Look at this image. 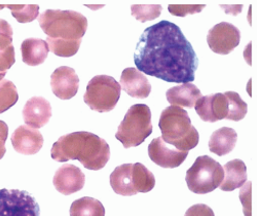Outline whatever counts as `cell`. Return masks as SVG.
<instances>
[{"label":"cell","instance_id":"obj_1","mask_svg":"<svg viewBox=\"0 0 257 216\" xmlns=\"http://www.w3.org/2000/svg\"><path fill=\"white\" fill-rule=\"evenodd\" d=\"M137 70L167 82L190 83L199 66L198 56L181 29L163 20L147 27L134 54Z\"/></svg>","mask_w":257,"mask_h":216},{"label":"cell","instance_id":"obj_2","mask_svg":"<svg viewBox=\"0 0 257 216\" xmlns=\"http://www.w3.org/2000/svg\"><path fill=\"white\" fill-rule=\"evenodd\" d=\"M51 157L60 163L77 160L84 168L98 171L108 163L110 146L105 139L94 133L73 132L63 135L53 144Z\"/></svg>","mask_w":257,"mask_h":216},{"label":"cell","instance_id":"obj_3","mask_svg":"<svg viewBox=\"0 0 257 216\" xmlns=\"http://www.w3.org/2000/svg\"><path fill=\"white\" fill-rule=\"evenodd\" d=\"M162 139L176 149L188 151L195 148L200 140L198 130L191 125L186 111L178 106H169L162 112L159 122Z\"/></svg>","mask_w":257,"mask_h":216},{"label":"cell","instance_id":"obj_4","mask_svg":"<svg viewBox=\"0 0 257 216\" xmlns=\"http://www.w3.org/2000/svg\"><path fill=\"white\" fill-rule=\"evenodd\" d=\"M38 23L51 39L74 42L81 40L88 29V20L74 11L47 10L38 17Z\"/></svg>","mask_w":257,"mask_h":216},{"label":"cell","instance_id":"obj_5","mask_svg":"<svg viewBox=\"0 0 257 216\" xmlns=\"http://www.w3.org/2000/svg\"><path fill=\"white\" fill-rule=\"evenodd\" d=\"M153 133L152 112L145 104H135L128 108L118 126L115 137L124 148L136 147Z\"/></svg>","mask_w":257,"mask_h":216},{"label":"cell","instance_id":"obj_6","mask_svg":"<svg viewBox=\"0 0 257 216\" xmlns=\"http://www.w3.org/2000/svg\"><path fill=\"white\" fill-rule=\"evenodd\" d=\"M224 177L222 166L209 156H201L186 172L188 189L197 194H206L219 187Z\"/></svg>","mask_w":257,"mask_h":216},{"label":"cell","instance_id":"obj_7","mask_svg":"<svg viewBox=\"0 0 257 216\" xmlns=\"http://www.w3.org/2000/svg\"><path fill=\"white\" fill-rule=\"evenodd\" d=\"M120 92V84L113 77L97 75L88 83L83 101L93 111L108 113L117 105Z\"/></svg>","mask_w":257,"mask_h":216},{"label":"cell","instance_id":"obj_8","mask_svg":"<svg viewBox=\"0 0 257 216\" xmlns=\"http://www.w3.org/2000/svg\"><path fill=\"white\" fill-rule=\"evenodd\" d=\"M36 200L25 190L0 189V216H39Z\"/></svg>","mask_w":257,"mask_h":216},{"label":"cell","instance_id":"obj_9","mask_svg":"<svg viewBox=\"0 0 257 216\" xmlns=\"http://www.w3.org/2000/svg\"><path fill=\"white\" fill-rule=\"evenodd\" d=\"M241 31L234 25L221 22L212 27L207 35L209 48L216 54L228 55L240 45Z\"/></svg>","mask_w":257,"mask_h":216},{"label":"cell","instance_id":"obj_10","mask_svg":"<svg viewBox=\"0 0 257 216\" xmlns=\"http://www.w3.org/2000/svg\"><path fill=\"white\" fill-rule=\"evenodd\" d=\"M147 151L149 158L155 164L167 169L179 167L188 156V151L170 148L162 137L155 138L149 143Z\"/></svg>","mask_w":257,"mask_h":216},{"label":"cell","instance_id":"obj_11","mask_svg":"<svg viewBox=\"0 0 257 216\" xmlns=\"http://www.w3.org/2000/svg\"><path fill=\"white\" fill-rule=\"evenodd\" d=\"M84 183L85 176L83 172L78 167L71 164L61 166L55 173L53 179L55 188L64 196H70L81 190Z\"/></svg>","mask_w":257,"mask_h":216},{"label":"cell","instance_id":"obj_12","mask_svg":"<svg viewBox=\"0 0 257 216\" xmlns=\"http://www.w3.org/2000/svg\"><path fill=\"white\" fill-rule=\"evenodd\" d=\"M51 86L56 97L61 100H69L78 92L79 78L74 69L61 66L51 75Z\"/></svg>","mask_w":257,"mask_h":216},{"label":"cell","instance_id":"obj_13","mask_svg":"<svg viewBox=\"0 0 257 216\" xmlns=\"http://www.w3.org/2000/svg\"><path fill=\"white\" fill-rule=\"evenodd\" d=\"M11 141L17 153L32 156L37 154L44 145V136L37 129L21 125L14 131Z\"/></svg>","mask_w":257,"mask_h":216},{"label":"cell","instance_id":"obj_14","mask_svg":"<svg viewBox=\"0 0 257 216\" xmlns=\"http://www.w3.org/2000/svg\"><path fill=\"white\" fill-rule=\"evenodd\" d=\"M196 112L204 122L215 123L226 119L228 113L227 99L224 94L218 93L201 97L196 105Z\"/></svg>","mask_w":257,"mask_h":216},{"label":"cell","instance_id":"obj_15","mask_svg":"<svg viewBox=\"0 0 257 216\" xmlns=\"http://www.w3.org/2000/svg\"><path fill=\"white\" fill-rule=\"evenodd\" d=\"M22 115L24 122L29 127H44L52 117L51 103L42 97H33L26 102Z\"/></svg>","mask_w":257,"mask_h":216},{"label":"cell","instance_id":"obj_16","mask_svg":"<svg viewBox=\"0 0 257 216\" xmlns=\"http://www.w3.org/2000/svg\"><path fill=\"white\" fill-rule=\"evenodd\" d=\"M119 84L128 96L136 99H145L152 92V85L145 75L132 67L122 71Z\"/></svg>","mask_w":257,"mask_h":216},{"label":"cell","instance_id":"obj_17","mask_svg":"<svg viewBox=\"0 0 257 216\" xmlns=\"http://www.w3.org/2000/svg\"><path fill=\"white\" fill-rule=\"evenodd\" d=\"M224 177L219 185L223 191H232L242 187L248 179L247 167L242 160H232L226 163L223 167Z\"/></svg>","mask_w":257,"mask_h":216},{"label":"cell","instance_id":"obj_18","mask_svg":"<svg viewBox=\"0 0 257 216\" xmlns=\"http://www.w3.org/2000/svg\"><path fill=\"white\" fill-rule=\"evenodd\" d=\"M110 185L119 196L132 197L137 194L133 181V164L116 167L110 175Z\"/></svg>","mask_w":257,"mask_h":216},{"label":"cell","instance_id":"obj_19","mask_svg":"<svg viewBox=\"0 0 257 216\" xmlns=\"http://www.w3.org/2000/svg\"><path fill=\"white\" fill-rule=\"evenodd\" d=\"M238 141V133L229 127H222L214 131L209 140L211 153L219 157L226 156L233 150Z\"/></svg>","mask_w":257,"mask_h":216},{"label":"cell","instance_id":"obj_20","mask_svg":"<svg viewBox=\"0 0 257 216\" xmlns=\"http://www.w3.org/2000/svg\"><path fill=\"white\" fill-rule=\"evenodd\" d=\"M202 97L201 91L192 83H183L174 86L166 93V98L171 106L179 107H195L197 101Z\"/></svg>","mask_w":257,"mask_h":216},{"label":"cell","instance_id":"obj_21","mask_svg":"<svg viewBox=\"0 0 257 216\" xmlns=\"http://www.w3.org/2000/svg\"><path fill=\"white\" fill-rule=\"evenodd\" d=\"M50 49L46 40L39 38H27L21 45L22 60L29 66H38L42 64L48 55Z\"/></svg>","mask_w":257,"mask_h":216},{"label":"cell","instance_id":"obj_22","mask_svg":"<svg viewBox=\"0 0 257 216\" xmlns=\"http://www.w3.org/2000/svg\"><path fill=\"white\" fill-rule=\"evenodd\" d=\"M70 216H105V208L100 201L84 197L72 203Z\"/></svg>","mask_w":257,"mask_h":216},{"label":"cell","instance_id":"obj_23","mask_svg":"<svg viewBox=\"0 0 257 216\" xmlns=\"http://www.w3.org/2000/svg\"><path fill=\"white\" fill-rule=\"evenodd\" d=\"M133 181L137 193H145L154 189L156 179L153 173L140 163L133 164Z\"/></svg>","mask_w":257,"mask_h":216},{"label":"cell","instance_id":"obj_24","mask_svg":"<svg viewBox=\"0 0 257 216\" xmlns=\"http://www.w3.org/2000/svg\"><path fill=\"white\" fill-rule=\"evenodd\" d=\"M224 95L226 96L228 104V113L226 120L234 122L243 120L248 113L247 103L244 102L240 95L235 92H226L224 93Z\"/></svg>","mask_w":257,"mask_h":216},{"label":"cell","instance_id":"obj_25","mask_svg":"<svg viewBox=\"0 0 257 216\" xmlns=\"http://www.w3.org/2000/svg\"><path fill=\"white\" fill-rule=\"evenodd\" d=\"M19 99L16 85L7 79L0 80V114L13 107Z\"/></svg>","mask_w":257,"mask_h":216},{"label":"cell","instance_id":"obj_26","mask_svg":"<svg viewBox=\"0 0 257 216\" xmlns=\"http://www.w3.org/2000/svg\"><path fill=\"white\" fill-rule=\"evenodd\" d=\"M13 17L19 23H29L38 16L39 7L37 5H10L7 6Z\"/></svg>","mask_w":257,"mask_h":216},{"label":"cell","instance_id":"obj_27","mask_svg":"<svg viewBox=\"0 0 257 216\" xmlns=\"http://www.w3.org/2000/svg\"><path fill=\"white\" fill-rule=\"evenodd\" d=\"M161 12V5H134L131 7L132 16H134L136 20L142 22V23L159 18Z\"/></svg>","mask_w":257,"mask_h":216},{"label":"cell","instance_id":"obj_28","mask_svg":"<svg viewBox=\"0 0 257 216\" xmlns=\"http://www.w3.org/2000/svg\"><path fill=\"white\" fill-rule=\"evenodd\" d=\"M206 5H170L168 10L170 14L177 17H185L187 15H194L201 13Z\"/></svg>","mask_w":257,"mask_h":216},{"label":"cell","instance_id":"obj_29","mask_svg":"<svg viewBox=\"0 0 257 216\" xmlns=\"http://www.w3.org/2000/svg\"><path fill=\"white\" fill-rule=\"evenodd\" d=\"M13 29L4 19L0 18V51H5L12 47Z\"/></svg>","mask_w":257,"mask_h":216},{"label":"cell","instance_id":"obj_30","mask_svg":"<svg viewBox=\"0 0 257 216\" xmlns=\"http://www.w3.org/2000/svg\"><path fill=\"white\" fill-rule=\"evenodd\" d=\"M15 48L12 46L6 52L0 53V80L6 76L8 70L15 64Z\"/></svg>","mask_w":257,"mask_h":216},{"label":"cell","instance_id":"obj_31","mask_svg":"<svg viewBox=\"0 0 257 216\" xmlns=\"http://www.w3.org/2000/svg\"><path fill=\"white\" fill-rule=\"evenodd\" d=\"M252 183L247 182L241 189L240 200L244 207L245 216H252Z\"/></svg>","mask_w":257,"mask_h":216},{"label":"cell","instance_id":"obj_32","mask_svg":"<svg viewBox=\"0 0 257 216\" xmlns=\"http://www.w3.org/2000/svg\"><path fill=\"white\" fill-rule=\"evenodd\" d=\"M184 216H215L213 210L205 204H197L191 206Z\"/></svg>","mask_w":257,"mask_h":216},{"label":"cell","instance_id":"obj_33","mask_svg":"<svg viewBox=\"0 0 257 216\" xmlns=\"http://www.w3.org/2000/svg\"><path fill=\"white\" fill-rule=\"evenodd\" d=\"M9 135V127L4 122L0 121V160H2L6 154V141Z\"/></svg>","mask_w":257,"mask_h":216}]
</instances>
